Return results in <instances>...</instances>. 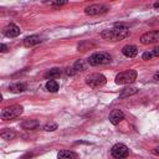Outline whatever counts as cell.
Returning a JSON list of instances; mask_svg holds the SVG:
<instances>
[{
    "label": "cell",
    "instance_id": "cell-1",
    "mask_svg": "<svg viewBox=\"0 0 159 159\" xmlns=\"http://www.w3.org/2000/svg\"><path fill=\"white\" fill-rule=\"evenodd\" d=\"M129 35H130L129 29L122 24H116L114 27L107 29L101 32V37L104 40H109V41H119V40L128 37Z\"/></svg>",
    "mask_w": 159,
    "mask_h": 159
},
{
    "label": "cell",
    "instance_id": "cell-2",
    "mask_svg": "<svg viewBox=\"0 0 159 159\" xmlns=\"http://www.w3.org/2000/svg\"><path fill=\"white\" fill-rule=\"evenodd\" d=\"M111 61H112L111 55H109V53H107V52H103V51L96 52V53L91 55V56L87 58V62H88V65H91V66L106 65V63H109Z\"/></svg>",
    "mask_w": 159,
    "mask_h": 159
},
{
    "label": "cell",
    "instance_id": "cell-3",
    "mask_svg": "<svg viewBox=\"0 0 159 159\" xmlns=\"http://www.w3.org/2000/svg\"><path fill=\"white\" fill-rule=\"evenodd\" d=\"M137 76H138V73H137L135 70H127V71L119 72L116 76V83L117 84H129V83H133L137 80Z\"/></svg>",
    "mask_w": 159,
    "mask_h": 159
},
{
    "label": "cell",
    "instance_id": "cell-4",
    "mask_svg": "<svg viewBox=\"0 0 159 159\" xmlns=\"http://www.w3.org/2000/svg\"><path fill=\"white\" fill-rule=\"evenodd\" d=\"M22 112H24L22 106H20V104H12V106L6 107V108L2 109V112H1V119L9 120V119L17 118Z\"/></svg>",
    "mask_w": 159,
    "mask_h": 159
},
{
    "label": "cell",
    "instance_id": "cell-5",
    "mask_svg": "<svg viewBox=\"0 0 159 159\" xmlns=\"http://www.w3.org/2000/svg\"><path fill=\"white\" fill-rule=\"evenodd\" d=\"M106 82H107V80L102 73H92L86 77V83L92 88H99V87L104 86Z\"/></svg>",
    "mask_w": 159,
    "mask_h": 159
},
{
    "label": "cell",
    "instance_id": "cell-6",
    "mask_svg": "<svg viewBox=\"0 0 159 159\" xmlns=\"http://www.w3.org/2000/svg\"><path fill=\"white\" fill-rule=\"evenodd\" d=\"M111 153L112 155L116 158V159H123V158H127L128 154H129V149L125 144H122V143H117L112 147L111 149Z\"/></svg>",
    "mask_w": 159,
    "mask_h": 159
},
{
    "label": "cell",
    "instance_id": "cell-7",
    "mask_svg": "<svg viewBox=\"0 0 159 159\" xmlns=\"http://www.w3.org/2000/svg\"><path fill=\"white\" fill-rule=\"evenodd\" d=\"M108 11V7L103 4H93L89 5L84 9V14L89 15V16H96V15H101V14H106Z\"/></svg>",
    "mask_w": 159,
    "mask_h": 159
},
{
    "label": "cell",
    "instance_id": "cell-8",
    "mask_svg": "<svg viewBox=\"0 0 159 159\" xmlns=\"http://www.w3.org/2000/svg\"><path fill=\"white\" fill-rule=\"evenodd\" d=\"M140 42L143 45H149V43H155L159 42V30H153L149 32H145L140 36Z\"/></svg>",
    "mask_w": 159,
    "mask_h": 159
},
{
    "label": "cell",
    "instance_id": "cell-9",
    "mask_svg": "<svg viewBox=\"0 0 159 159\" xmlns=\"http://www.w3.org/2000/svg\"><path fill=\"white\" fill-rule=\"evenodd\" d=\"M123 119H124V114H123V112L119 111V109H113V111L111 112V114H109V122H111L112 124H114V125L119 124Z\"/></svg>",
    "mask_w": 159,
    "mask_h": 159
},
{
    "label": "cell",
    "instance_id": "cell-10",
    "mask_svg": "<svg viewBox=\"0 0 159 159\" xmlns=\"http://www.w3.org/2000/svg\"><path fill=\"white\" fill-rule=\"evenodd\" d=\"M4 35L7 37H16L20 35V29L15 24H10L4 29Z\"/></svg>",
    "mask_w": 159,
    "mask_h": 159
},
{
    "label": "cell",
    "instance_id": "cell-11",
    "mask_svg": "<svg viewBox=\"0 0 159 159\" xmlns=\"http://www.w3.org/2000/svg\"><path fill=\"white\" fill-rule=\"evenodd\" d=\"M122 53L127 57H135L138 55V48L134 45H125L122 48Z\"/></svg>",
    "mask_w": 159,
    "mask_h": 159
},
{
    "label": "cell",
    "instance_id": "cell-12",
    "mask_svg": "<svg viewBox=\"0 0 159 159\" xmlns=\"http://www.w3.org/2000/svg\"><path fill=\"white\" fill-rule=\"evenodd\" d=\"M77 154L72 150H60L57 154V159H77Z\"/></svg>",
    "mask_w": 159,
    "mask_h": 159
},
{
    "label": "cell",
    "instance_id": "cell-13",
    "mask_svg": "<svg viewBox=\"0 0 159 159\" xmlns=\"http://www.w3.org/2000/svg\"><path fill=\"white\" fill-rule=\"evenodd\" d=\"M40 42H41V39H40V36H37V35L29 36V37H26V39L24 40V45H25L26 47L35 46V45H37V43H40Z\"/></svg>",
    "mask_w": 159,
    "mask_h": 159
},
{
    "label": "cell",
    "instance_id": "cell-14",
    "mask_svg": "<svg viewBox=\"0 0 159 159\" xmlns=\"http://www.w3.org/2000/svg\"><path fill=\"white\" fill-rule=\"evenodd\" d=\"M39 125H40V123H39L36 119H27V120H25V122L21 123V127H22L24 129H27V130L36 129Z\"/></svg>",
    "mask_w": 159,
    "mask_h": 159
},
{
    "label": "cell",
    "instance_id": "cell-15",
    "mask_svg": "<svg viewBox=\"0 0 159 159\" xmlns=\"http://www.w3.org/2000/svg\"><path fill=\"white\" fill-rule=\"evenodd\" d=\"M60 75H61V70L55 67V68H51V70H48V71L45 73V78L50 81V80H53L55 77H58Z\"/></svg>",
    "mask_w": 159,
    "mask_h": 159
},
{
    "label": "cell",
    "instance_id": "cell-16",
    "mask_svg": "<svg viewBox=\"0 0 159 159\" xmlns=\"http://www.w3.org/2000/svg\"><path fill=\"white\" fill-rule=\"evenodd\" d=\"M9 89H10L11 92L20 93V92H24V91L26 89V84H25V83H20V82H17V83H12V84H10Z\"/></svg>",
    "mask_w": 159,
    "mask_h": 159
},
{
    "label": "cell",
    "instance_id": "cell-17",
    "mask_svg": "<svg viewBox=\"0 0 159 159\" xmlns=\"http://www.w3.org/2000/svg\"><path fill=\"white\" fill-rule=\"evenodd\" d=\"M138 88H135V87H129V88H124L123 91H122V93L119 94V98H127V97H129V96H133V94H135V93H138Z\"/></svg>",
    "mask_w": 159,
    "mask_h": 159
},
{
    "label": "cell",
    "instance_id": "cell-18",
    "mask_svg": "<svg viewBox=\"0 0 159 159\" xmlns=\"http://www.w3.org/2000/svg\"><path fill=\"white\" fill-rule=\"evenodd\" d=\"M0 135H1L2 139L11 140V139H14V138L16 137V133H15L14 130H11V129H4V130L0 133Z\"/></svg>",
    "mask_w": 159,
    "mask_h": 159
},
{
    "label": "cell",
    "instance_id": "cell-19",
    "mask_svg": "<svg viewBox=\"0 0 159 159\" xmlns=\"http://www.w3.org/2000/svg\"><path fill=\"white\" fill-rule=\"evenodd\" d=\"M46 88L50 92H57L58 91V83L55 80H50L46 82Z\"/></svg>",
    "mask_w": 159,
    "mask_h": 159
},
{
    "label": "cell",
    "instance_id": "cell-20",
    "mask_svg": "<svg viewBox=\"0 0 159 159\" xmlns=\"http://www.w3.org/2000/svg\"><path fill=\"white\" fill-rule=\"evenodd\" d=\"M73 68H75L76 72H78V71H84V70H86V63H84L82 60H78V61L75 62Z\"/></svg>",
    "mask_w": 159,
    "mask_h": 159
},
{
    "label": "cell",
    "instance_id": "cell-21",
    "mask_svg": "<svg viewBox=\"0 0 159 159\" xmlns=\"http://www.w3.org/2000/svg\"><path fill=\"white\" fill-rule=\"evenodd\" d=\"M43 129H45L46 132H53V130H56V129H57V124H56V123H53V122L46 123V124L43 125Z\"/></svg>",
    "mask_w": 159,
    "mask_h": 159
},
{
    "label": "cell",
    "instance_id": "cell-22",
    "mask_svg": "<svg viewBox=\"0 0 159 159\" xmlns=\"http://www.w3.org/2000/svg\"><path fill=\"white\" fill-rule=\"evenodd\" d=\"M142 57H143V60H152V58L154 57V55H153V52L150 51V52H144V53L142 55Z\"/></svg>",
    "mask_w": 159,
    "mask_h": 159
},
{
    "label": "cell",
    "instance_id": "cell-23",
    "mask_svg": "<svg viewBox=\"0 0 159 159\" xmlns=\"http://www.w3.org/2000/svg\"><path fill=\"white\" fill-rule=\"evenodd\" d=\"M52 6H62L66 4V1H53V2H50Z\"/></svg>",
    "mask_w": 159,
    "mask_h": 159
},
{
    "label": "cell",
    "instance_id": "cell-24",
    "mask_svg": "<svg viewBox=\"0 0 159 159\" xmlns=\"http://www.w3.org/2000/svg\"><path fill=\"white\" fill-rule=\"evenodd\" d=\"M152 52H153L154 57H159V46H155V47L152 50Z\"/></svg>",
    "mask_w": 159,
    "mask_h": 159
},
{
    "label": "cell",
    "instance_id": "cell-25",
    "mask_svg": "<svg viewBox=\"0 0 159 159\" xmlns=\"http://www.w3.org/2000/svg\"><path fill=\"white\" fill-rule=\"evenodd\" d=\"M6 50H7V46H6L5 43H1V45H0V51H1V52H6Z\"/></svg>",
    "mask_w": 159,
    "mask_h": 159
},
{
    "label": "cell",
    "instance_id": "cell-26",
    "mask_svg": "<svg viewBox=\"0 0 159 159\" xmlns=\"http://www.w3.org/2000/svg\"><path fill=\"white\" fill-rule=\"evenodd\" d=\"M153 152H154L157 155H159V145H158V147H155V148L153 149Z\"/></svg>",
    "mask_w": 159,
    "mask_h": 159
},
{
    "label": "cell",
    "instance_id": "cell-27",
    "mask_svg": "<svg viewBox=\"0 0 159 159\" xmlns=\"http://www.w3.org/2000/svg\"><path fill=\"white\" fill-rule=\"evenodd\" d=\"M154 80H155V81H159V72H157V73L154 75Z\"/></svg>",
    "mask_w": 159,
    "mask_h": 159
},
{
    "label": "cell",
    "instance_id": "cell-28",
    "mask_svg": "<svg viewBox=\"0 0 159 159\" xmlns=\"http://www.w3.org/2000/svg\"><path fill=\"white\" fill-rule=\"evenodd\" d=\"M153 6H154L155 9H159V1H157V2H154V4H153Z\"/></svg>",
    "mask_w": 159,
    "mask_h": 159
}]
</instances>
